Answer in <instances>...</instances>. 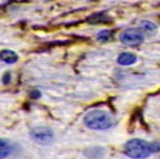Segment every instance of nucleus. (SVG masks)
Wrapping results in <instances>:
<instances>
[{"label":"nucleus","instance_id":"2","mask_svg":"<svg viewBox=\"0 0 160 159\" xmlns=\"http://www.w3.org/2000/svg\"><path fill=\"white\" fill-rule=\"evenodd\" d=\"M153 152V144H148L143 139H130L125 145V153L133 159H145Z\"/></svg>","mask_w":160,"mask_h":159},{"label":"nucleus","instance_id":"8","mask_svg":"<svg viewBox=\"0 0 160 159\" xmlns=\"http://www.w3.org/2000/svg\"><path fill=\"white\" fill-rule=\"evenodd\" d=\"M89 21L91 23H94V24H97V23H102V21H109V17L105 14V13H97V14L91 16Z\"/></svg>","mask_w":160,"mask_h":159},{"label":"nucleus","instance_id":"11","mask_svg":"<svg viewBox=\"0 0 160 159\" xmlns=\"http://www.w3.org/2000/svg\"><path fill=\"white\" fill-rule=\"evenodd\" d=\"M10 78H12V74H10V72H6V74L3 75V82H4V84H9Z\"/></svg>","mask_w":160,"mask_h":159},{"label":"nucleus","instance_id":"4","mask_svg":"<svg viewBox=\"0 0 160 159\" xmlns=\"http://www.w3.org/2000/svg\"><path fill=\"white\" fill-rule=\"evenodd\" d=\"M31 136L33 139H36L40 144H50L54 139V134L50 128H45V126H38V128H34L31 131Z\"/></svg>","mask_w":160,"mask_h":159},{"label":"nucleus","instance_id":"6","mask_svg":"<svg viewBox=\"0 0 160 159\" xmlns=\"http://www.w3.org/2000/svg\"><path fill=\"white\" fill-rule=\"evenodd\" d=\"M0 58H2L4 63H7V64H14L16 61L18 60L17 54H16L14 51H12V50H3V51H0Z\"/></svg>","mask_w":160,"mask_h":159},{"label":"nucleus","instance_id":"9","mask_svg":"<svg viewBox=\"0 0 160 159\" xmlns=\"http://www.w3.org/2000/svg\"><path fill=\"white\" fill-rule=\"evenodd\" d=\"M111 37H112V31L111 30H102V31H99L98 33V41H102V43H105V41H109L111 40Z\"/></svg>","mask_w":160,"mask_h":159},{"label":"nucleus","instance_id":"3","mask_svg":"<svg viewBox=\"0 0 160 159\" xmlns=\"http://www.w3.org/2000/svg\"><path fill=\"white\" fill-rule=\"evenodd\" d=\"M119 40L123 43L125 45H130V47H136L140 45L145 40V34L140 29H128L119 36Z\"/></svg>","mask_w":160,"mask_h":159},{"label":"nucleus","instance_id":"12","mask_svg":"<svg viewBox=\"0 0 160 159\" xmlns=\"http://www.w3.org/2000/svg\"><path fill=\"white\" fill-rule=\"evenodd\" d=\"M31 97H33V98H38V97H40V93H38V91H33V93H31Z\"/></svg>","mask_w":160,"mask_h":159},{"label":"nucleus","instance_id":"1","mask_svg":"<svg viewBox=\"0 0 160 159\" xmlns=\"http://www.w3.org/2000/svg\"><path fill=\"white\" fill-rule=\"evenodd\" d=\"M84 124L91 129L102 131V129L111 128L113 125V119L108 112L102 111V109H94V111H89L84 117Z\"/></svg>","mask_w":160,"mask_h":159},{"label":"nucleus","instance_id":"7","mask_svg":"<svg viewBox=\"0 0 160 159\" xmlns=\"http://www.w3.org/2000/svg\"><path fill=\"white\" fill-rule=\"evenodd\" d=\"M10 152H12V146L9 145V142L4 139H0V159H4L6 156H9Z\"/></svg>","mask_w":160,"mask_h":159},{"label":"nucleus","instance_id":"10","mask_svg":"<svg viewBox=\"0 0 160 159\" xmlns=\"http://www.w3.org/2000/svg\"><path fill=\"white\" fill-rule=\"evenodd\" d=\"M140 27L145 31H154L157 29V26L154 23H152V21H142V23H140Z\"/></svg>","mask_w":160,"mask_h":159},{"label":"nucleus","instance_id":"5","mask_svg":"<svg viewBox=\"0 0 160 159\" xmlns=\"http://www.w3.org/2000/svg\"><path fill=\"white\" fill-rule=\"evenodd\" d=\"M136 61H138V58H136V56L132 54V53H122L118 57V63L121 64V66H132Z\"/></svg>","mask_w":160,"mask_h":159}]
</instances>
